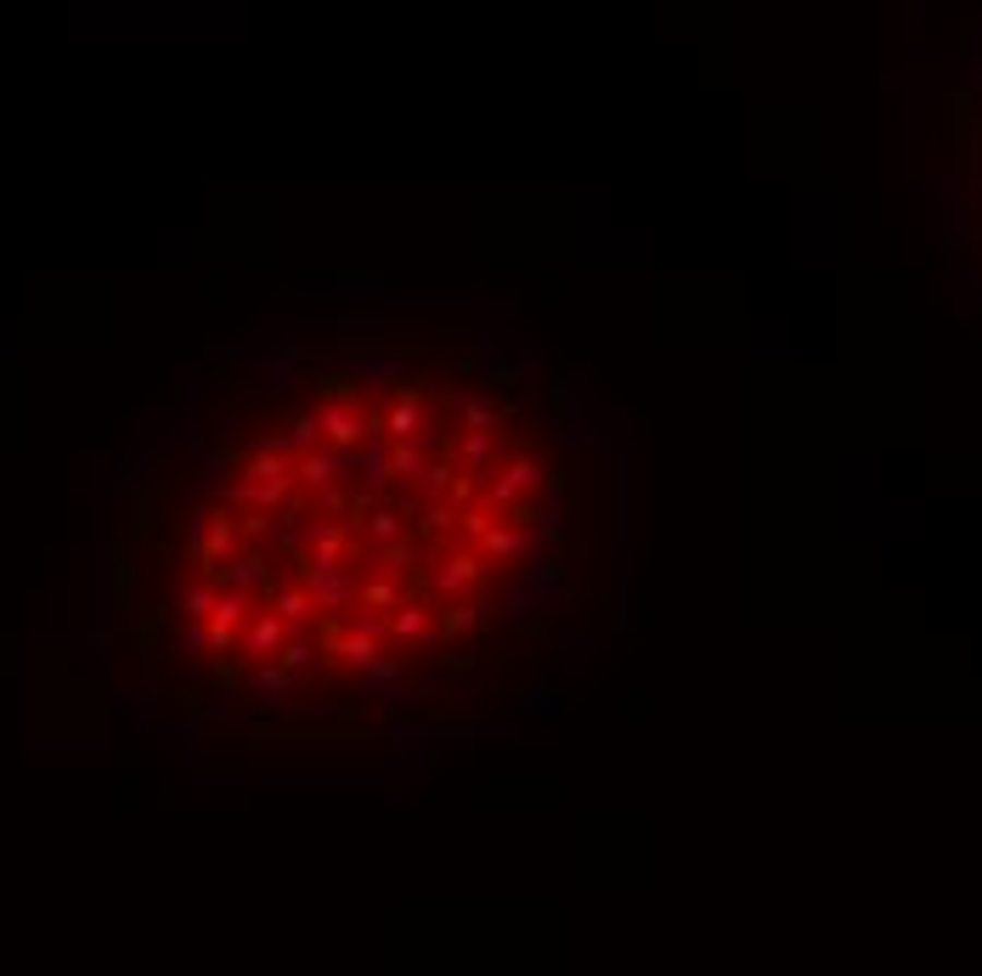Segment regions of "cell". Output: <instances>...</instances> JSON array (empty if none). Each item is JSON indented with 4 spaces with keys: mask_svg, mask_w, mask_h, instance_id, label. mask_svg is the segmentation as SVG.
I'll return each instance as SVG.
<instances>
[{
    "mask_svg": "<svg viewBox=\"0 0 982 976\" xmlns=\"http://www.w3.org/2000/svg\"><path fill=\"white\" fill-rule=\"evenodd\" d=\"M565 458L464 356H334L220 430L164 542V627L215 700L412 695L508 627L553 559Z\"/></svg>",
    "mask_w": 982,
    "mask_h": 976,
    "instance_id": "obj_1",
    "label": "cell"
},
{
    "mask_svg": "<svg viewBox=\"0 0 982 976\" xmlns=\"http://www.w3.org/2000/svg\"><path fill=\"white\" fill-rule=\"evenodd\" d=\"M955 198H960V249L982 277V74L966 85L955 113Z\"/></svg>",
    "mask_w": 982,
    "mask_h": 976,
    "instance_id": "obj_2",
    "label": "cell"
}]
</instances>
